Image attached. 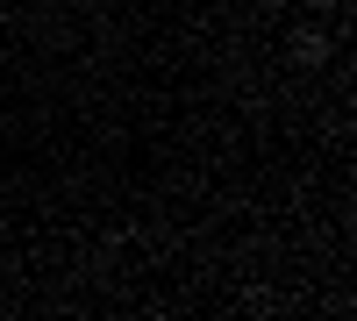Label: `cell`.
<instances>
[{
  "mask_svg": "<svg viewBox=\"0 0 357 321\" xmlns=\"http://www.w3.org/2000/svg\"><path fill=\"white\" fill-rule=\"evenodd\" d=\"M301 8H307V15H321V8H336V0H301Z\"/></svg>",
  "mask_w": 357,
  "mask_h": 321,
  "instance_id": "7a4b0ae2",
  "label": "cell"
},
{
  "mask_svg": "<svg viewBox=\"0 0 357 321\" xmlns=\"http://www.w3.org/2000/svg\"><path fill=\"white\" fill-rule=\"evenodd\" d=\"M329 50H336V43H329V29H314V22H307V29H293V65H329Z\"/></svg>",
  "mask_w": 357,
  "mask_h": 321,
  "instance_id": "6da1fadb",
  "label": "cell"
}]
</instances>
